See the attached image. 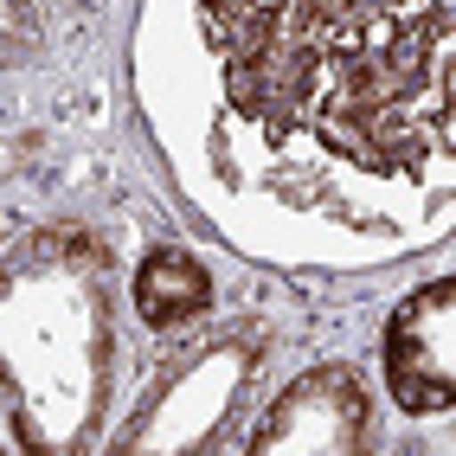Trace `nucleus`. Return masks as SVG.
I'll return each mask as SVG.
<instances>
[{"instance_id": "7ed1b4c3", "label": "nucleus", "mask_w": 456, "mask_h": 456, "mask_svg": "<svg viewBox=\"0 0 456 456\" xmlns=\"http://www.w3.org/2000/svg\"><path fill=\"white\" fill-rule=\"evenodd\" d=\"M367 424H373V405H367V386H360L347 367H322L309 379H296L270 418L257 424L251 450L264 456H341V450H360L367 444Z\"/></svg>"}, {"instance_id": "f03ea898", "label": "nucleus", "mask_w": 456, "mask_h": 456, "mask_svg": "<svg viewBox=\"0 0 456 456\" xmlns=\"http://www.w3.org/2000/svg\"><path fill=\"white\" fill-rule=\"evenodd\" d=\"M103 264L77 238L33 251L13 277H0V386L20 399L33 444H77L90 405L103 392Z\"/></svg>"}, {"instance_id": "39448f33", "label": "nucleus", "mask_w": 456, "mask_h": 456, "mask_svg": "<svg viewBox=\"0 0 456 456\" xmlns=\"http://www.w3.org/2000/svg\"><path fill=\"white\" fill-rule=\"evenodd\" d=\"M206 302H212V283L187 251H155L135 270V309H142L148 328H180V322H193Z\"/></svg>"}, {"instance_id": "20e7f679", "label": "nucleus", "mask_w": 456, "mask_h": 456, "mask_svg": "<svg viewBox=\"0 0 456 456\" xmlns=\"http://www.w3.org/2000/svg\"><path fill=\"white\" fill-rule=\"evenodd\" d=\"M386 379L405 411H444L456 399V283L418 289L386 328Z\"/></svg>"}, {"instance_id": "f257e3e1", "label": "nucleus", "mask_w": 456, "mask_h": 456, "mask_svg": "<svg viewBox=\"0 0 456 456\" xmlns=\"http://www.w3.org/2000/svg\"><path fill=\"white\" fill-rule=\"evenodd\" d=\"M238 116L411 174L450 148V0H200Z\"/></svg>"}]
</instances>
